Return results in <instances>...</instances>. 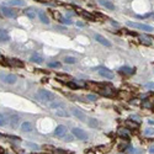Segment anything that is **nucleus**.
<instances>
[{
	"label": "nucleus",
	"instance_id": "bb28decb",
	"mask_svg": "<svg viewBox=\"0 0 154 154\" xmlns=\"http://www.w3.org/2000/svg\"><path fill=\"white\" fill-rule=\"evenodd\" d=\"M59 21H61L62 24H64V25H72L73 24V21L70 19H68V17H62Z\"/></svg>",
	"mask_w": 154,
	"mask_h": 154
},
{
	"label": "nucleus",
	"instance_id": "4468645a",
	"mask_svg": "<svg viewBox=\"0 0 154 154\" xmlns=\"http://www.w3.org/2000/svg\"><path fill=\"white\" fill-rule=\"evenodd\" d=\"M36 10L33 9V7H27L26 10H25V15L29 17V19H31V20H33V19H36Z\"/></svg>",
	"mask_w": 154,
	"mask_h": 154
},
{
	"label": "nucleus",
	"instance_id": "393cba45",
	"mask_svg": "<svg viewBox=\"0 0 154 154\" xmlns=\"http://www.w3.org/2000/svg\"><path fill=\"white\" fill-rule=\"evenodd\" d=\"M64 63H68V64H74L77 63V59L74 57H64Z\"/></svg>",
	"mask_w": 154,
	"mask_h": 154
},
{
	"label": "nucleus",
	"instance_id": "a878e982",
	"mask_svg": "<svg viewBox=\"0 0 154 154\" xmlns=\"http://www.w3.org/2000/svg\"><path fill=\"white\" fill-rule=\"evenodd\" d=\"M124 124L128 126V127H131V128H136V129L139 127V123H134V122H132V121H127Z\"/></svg>",
	"mask_w": 154,
	"mask_h": 154
},
{
	"label": "nucleus",
	"instance_id": "dca6fc26",
	"mask_svg": "<svg viewBox=\"0 0 154 154\" xmlns=\"http://www.w3.org/2000/svg\"><path fill=\"white\" fill-rule=\"evenodd\" d=\"M33 129V126L31 122H22L21 123V131L22 132H31Z\"/></svg>",
	"mask_w": 154,
	"mask_h": 154
},
{
	"label": "nucleus",
	"instance_id": "9d476101",
	"mask_svg": "<svg viewBox=\"0 0 154 154\" xmlns=\"http://www.w3.org/2000/svg\"><path fill=\"white\" fill-rule=\"evenodd\" d=\"M5 5H7V6H25L26 2L24 0H9L5 2Z\"/></svg>",
	"mask_w": 154,
	"mask_h": 154
},
{
	"label": "nucleus",
	"instance_id": "f03ea898",
	"mask_svg": "<svg viewBox=\"0 0 154 154\" xmlns=\"http://www.w3.org/2000/svg\"><path fill=\"white\" fill-rule=\"evenodd\" d=\"M127 26L137 29V30H143L144 32H152L154 31V27L147 24H138V22H133V21H127Z\"/></svg>",
	"mask_w": 154,
	"mask_h": 154
},
{
	"label": "nucleus",
	"instance_id": "cd10ccee",
	"mask_svg": "<svg viewBox=\"0 0 154 154\" xmlns=\"http://www.w3.org/2000/svg\"><path fill=\"white\" fill-rule=\"evenodd\" d=\"M48 67L49 68H61V63L59 62H51V63H48Z\"/></svg>",
	"mask_w": 154,
	"mask_h": 154
},
{
	"label": "nucleus",
	"instance_id": "79ce46f5",
	"mask_svg": "<svg viewBox=\"0 0 154 154\" xmlns=\"http://www.w3.org/2000/svg\"><path fill=\"white\" fill-rule=\"evenodd\" d=\"M148 122L151 123V124H154V121H153V120H149V121H148Z\"/></svg>",
	"mask_w": 154,
	"mask_h": 154
},
{
	"label": "nucleus",
	"instance_id": "c756f323",
	"mask_svg": "<svg viewBox=\"0 0 154 154\" xmlns=\"http://www.w3.org/2000/svg\"><path fill=\"white\" fill-rule=\"evenodd\" d=\"M67 85H68L70 89H75V90H77V89H79L78 84H75V83H73V81H68V83H67Z\"/></svg>",
	"mask_w": 154,
	"mask_h": 154
},
{
	"label": "nucleus",
	"instance_id": "6ab92c4d",
	"mask_svg": "<svg viewBox=\"0 0 154 154\" xmlns=\"http://www.w3.org/2000/svg\"><path fill=\"white\" fill-rule=\"evenodd\" d=\"M10 39V37H9V33L6 32L5 30H2V29H0V42H7Z\"/></svg>",
	"mask_w": 154,
	"mask_h": 154
},
{
	"label": "nucleus",
	"instance_id": "473e14b6",
	"mask_svg": "<svg viewBox=\"0 0 154 154\" xmlns=\"http://www.w3.org/2000/svg\"><path fill=\"white\" fill-rule=\"evenodd\" d=\"M141 39H142L143 42H146V43H148V44H149L152 38H151V37H147V36H141Z\"/></svg>",
	"mask_w": 154,
	"mask_h": 154
},
{
	"label": "nucleus",
	"instance_id": "2f4dec72",
	"mask_svg": "<svg viewBox=\"0 0 154 154\" xmlns=\"http://www.w3.org/2000/svg\"><path fill=\"white\" fill-rule=\"evenodd\" d=\"M144 134L146 136H153L154 134V128H147L144 131Z\"/></svg>",
	"mask_w": 154,
	"mask_h": 154
},
{
	"label": "nucleus",
	"instance_id": "1a4fd4ad",
	"mask_svg": "<svg viewBox=\"0 0 154 154\" xmlns=\"http://www.w3.org/2000/svg\"><path fill=\"white\" fill-rule=\"evenodd\" d=\"M65 133H67V127H65V126H63V124L57 126V127H56V129H54V134H56V136H58V137H63Z\"/></svg>",
	"mask_w": 154,
	"mask_h": 154
},
{
	"label": "nucleus",
	"instance_id": "20e7f679",
	"mask_svg": "<svg viewBox=\"0 0 154 154\" xmlns=\"http://www.w3.org/2000/svg\"><path fill=\"white\" fill-rule=\"evenodd\" d=\"M70 112H72L77 118H79L80 121H83V122L86 121V116H85V114H84L81 110H79L78 107H72V109H70Z\"/></svg>",
	"mask_w": 154,
	"mask_h": 154
},
{
	"label": "nucleus",
	"instance_id": "b1692460",
	"mask_svg": "<svg viewBox=\"0 0 154 154\" xmlns=\"http://www.w3.org/2000/svg\"><path fill=\"white\" fill-rule=\"evenodd\" d=\"M56 78H57L58 80H62V81H67L68 79H70V77H69V75H64V74H57V75H56Z\"/></svg>",
	"mask_w": 154,
	"mask_h": 154
},
{
	"label": "nucleus",
	"instance_id": "7c9ffc66",
	"mask_svg": "<svg viewBox=\"0 0 154 154\" xmlns=\"http://www.w3.org/2000/svg\"><path fill=\"white\" fill-rule=\"evenodd\" d=\"M127 152L129 154H139L141 153V151H139V149H136V148H128Z\"/></svg>",
	"mask_w": 154,
	"mask_h": 154
},
{
	"label": "nucleus",
	"instance_id": "f257e3e1",
	"mask_svg": "<svg viewBox=\"0 0 154 154\" xmlns=\"http://www.w3.org/2000/svg\"><path fill=\"white\" fill-rule=\"evenodd\" d=\"M36 100L39 101V102H42V104L49 105L52 101L56 100V97H54V95L51 91H48L46 89H39L38 91L36 92Z\"/></svg>",
	"mask_w": 154,
	"mask_h": 154
},
{
	"label": "nucleus",
	"instance_id": "9b49d317",
	"mask_svg": "<svg viewBox=\"0 0 154 154\" xmlns=\"http://www.w3.org/2000/svg\"><path fill=\"white\" fill-rule=\"evenodd\" d=\"M16 80H17V77L15 74H7V75L4 77V81L6 84H15Z\"/></svg>",
	"mask_w": 154,
	"mask_h": 154
},
{
	"label": "nucleus",
	"instance_id": "72a5a7b5",
	"mask_svg": "<svg viewBox=\"0 0 154 154\" xmlns=\"http://www.w3.org/2000/svg\"><path fill=\"white\" fill-rule=\"evenodd\" d=\"M62 139H63V141H65V142H70V141H73V137H72L70 134H67V136L64 134Z\"/></svg>",
	"mask_w": 154,
	"mask_h": 154
},
{
	"label": "nucleus",
	"instance_id": "423d86ee",
	"mask_svg": "<svg viewBox=\"0 0 154 154\" xmlns=\"http://www.w3.org/2000/svg\"><path fill=\"white\" fill-rule=\"evenodd\" d=\"M97 73L100 77L105 78V79H112L114 78V73L111 70H109L107 68H99L97 69Z\"/></svg>",
	"mask_w": 154,
	"mask_h": 154
},
{
	"label": "nucleus",
	"instance_id": "e433bc0d",
	"mask_svg": "<svg viewBox=\"0 0 154 154\" xmlns=\"http://www.w3.org/2000/svg\"><path fill=\"white\" fill-rule=\"evenodd\" d=\"M52 15H53V17H56L57 20H61V19H62L61 14H59V12H57V11H52Z\"/></svg>",
	"mask_w": 154,
	"mask_h": 154
},
{
	"label": "nucleus",
	"instance_id": "a19ab883",
	"mask_svg": "<svg viewBox=\"0 0 154 154\" xmlns=\"http://www.w3.org/2000/svg\"><path fill=\"white\" fill-rule=\"evenodd\" d=\"M77 26H79V27H83V26H84V24H83V22H77Z\"/></svg>",
	"mask_w": 154,
	"mask_h": 154
},
{
	"label": "nucleus",
	"instance_id": "f704fd0d",
	"mask_svg": "<svg viewBox=\"0 0 154 154\" xmlns=\"http://www.w3.org/2000/svg\"><path fill=\"white\" fill-rule=\"evenodd\" d=\"M89 124H90L91 127H96V126H97V121H96L95 118H90V120H89Z\"/></svg>",
	"mask_w": 154,
	"mask_h": 154
},
{
	"label": "nucleus",
	"instance_id": "39448f33",
	"mask_svg": "<svg viewBox=\"0 0 154 154\" xmlns=\"http://www.w3.org/2000/svg\"><path fill=\"white\" fill-rule=\"evenodd\" d=\"M1 11H2V14H4L6 17H10V19H14V17L17 16V11H16L15 9H11V7L4 6V7H1Z\"/></svg>",
	"mask_w": 154,
	"mask_h": 154
},
{
	"label": "nucleus",
	"instance_id": "2eb2a0df",
	"mask_svg": "<svg viewBox=\"0 0 154 154\" xmlns=\"http://www.w3.org/2000/svg\"><path fill=\"white\" fill-rule=\"evenodd\" d=\"M99 4L102 5V6H105L109 10H115V5L111 1H109V0H99Z\"/></svg>",
	"mask_w": 154,
	"mask_h": 154
},
{
	"label": "nucleus",
	"instance_id": "a211bd4d",
	"mask_svg": "<svg viewBox=\"0 0 154 154\" xmlns=\"http://www.w3.org/2000/svg\"><path fill=\"white\" fill-rule=\"evenodd\" d=\"M136 70L134 69H132V68H129V67H127V65H124L122 68H120V73L121 74H127V75H131V74H133Z\"/></svg>",
	"mask_w": 154,
	"mask_h": 154
},
{
	"label": "nucleus",
	"instance_id": "6e6552de",
	"mask_svg": "<svg viewBox=\"0 0 154 154\" xmlns=\"http://www.w3.org/2000/svg\"><path fill=\"white\" fill-rule=\"evenodd\" d=\"M97 91L102 96H112L114 95V89L110 86H101L100 89H97Z\"/></svg>",
	"mask_w": 154,
	"mask_h": 154
},
{
	"label": "nucleus",
	"instance_id": "c85d7f7f",
	"mask_svg": "<svg viewBox=\"0 0 154 154\" xmlns=\"http://www.w3.org/2000/svg\"><path fill=\"white\" fill-rule=\"evenodd\" d=\"M6 123H7V118L2 114H0V126H5Z\"/></svg>",
	"mask_w": 154,
	"mask_h": 154
},
{
	"label": "nucleus",
	"instance_id": "0eeeda50",
	"mask_svg": "<svg viewBox=\"0 0 154 154\" xmlns=\"http://www.w3.org/2000/svg\"><path fill=\"white\" fill-rule=\"evenodd\" d=\"M94 38H95V41H97L99 43H101V44L105 46V47H111V46H112L111 42H110L107 38H105L104 36H101V35H99V33H95Z\"/></svg>",
	"mask_w": 154,
	"mask_h": 154
},
{
	"label": "nucleus",
	"instance_id": "f8f14e48",
	"mask_svg": "<svg viewBox=\"0 0 154 154\" xmlns=\"http://www.w3.org/2000/svg\"><path fill=\"white\" fill-rule=\"evenodd\" d=\"M19 121H20V117H19L17 115H12L10 118H7V123H10V126H11L12 128H15V127L17 126Z\"/></svg>",
	"mask_w": 154,
	"mask_h": 154
},
{
	"label": "nucleus",
	"instance_id": "58836bf2",
	"mask_svg": "<svg viewBox=\"0 0 154 154\" xmlns=\"http://www.w3.org/2000/svg\"><path fill=\"white\" fill-rule=\"evenodd\" d=\"M144 86H146V88H151V89H154V83H147Z\"/></svg>",
	"mask_w": 154,
	"mask_h": 154
},
{
	"label": "nucleus",
	"instance_id": "f3484780",
	"mask_svg": "<svg viewBox=\"0 0 154 154\" xmlns=\"http://www.w3.org/2000/svg\"><path fill=\"white\" fill-rule=\"evenodd\" d=\"M38 17H39V20H41V22H42V24H46V25H48V24H49L48 16L46 15V12H44V11H39V12H38Z\"/></svg>",
	"mask_w": 154,
	"mask_h": 154
},
{
	"label": "nucleus",
	"instance_id": "4c0bfd02",
	"mask_svg": "<svg viewBox=\"0 0 154 154\" xmlns=\"http://www.w3.org/2000/svg\"><path fill=\"white\" fill-rule=\"evenodd\" d=\"M25 144H26L27 147H31L32 149H37V148H38V146H37V144H33V143H30V142H26Z\"/></svg>",
	"mask_w": 154,
	"mask_h": 154
},
{
	"label": "nucleus",
	"instance_id": "4be33fe9",
	"mask_svg": "<svg viewBox=\"0 0 154 154\" xmlns=\"http://www.w3.org/2000/svg\"><path fill=\"white\" fill-rule=\"evenodd\" d=\"M118 136L122 137V138H126V139L129 138V133H128V131L126 128H120L118 129Z\"/></svg>",
	"mask_w": 154,
	"mask_h": 154
},
{
	"label": "nucleus",
	"instance_id": "5701e85b",
	"mask_svg": "<svg viewBox=\"0 0 154 154\" xmlns=\"http://www.w3.org/2000/svg\"><path fill=\"white\" fill-rule=\"evenodd\" d=\"M81 15H83V17L88 19L89 21H95V16L91 15V14H89V12H86V11H83V12H81Z\"/></svg>",
	"mask_w": 154,
	"mask_h": 154
},
{
	"label": "nucleus",
	"instance_id": "ddd939ff",
	"mask_svg": "<svg viewBox=\"0 0 154 154\" xmlns=\"http://www.w3.org/2000/svg\"><path fill=\"white\" fill-rule=\"evenodd\" d=\"M7 63H9L11 67H17V68H22V67H24V63L20 61V59H14V58H10V59H7Z\"/></svg>",
	"mask_w": 154,
	"mask_h": 154
},
{
	"label": "nucleus",
	"instance_id": "7ed1b4c3",
	"mask_svg": "<svg viewBox=\"0 0 154 154\" xmlns=\"http://www.w3.org/2000/svg\"><path fill=\"white\" fill-rule=\"evenodd\" d=\"M72 133H73V136H75V138H78L80 141H86L88 139V134L81 128H73L72 129Z\"/></svg>",
	"mask_w": 154,
	"mask_h": 154
},
{
	"label": "nucleus",
	"instance_id": "ea45409f",
	"mask_svg": "<svg viewBox=\"0 0 154 154\" xmlns=\"http://www.w3.org/2000/svg\"><path fill=\"white\" fill-rule=\"evenodd\" d=\"M149 153L154 154V146H152V147H151V148H149Z\"/></svg>",
	"mask_w": 154,
	"mask_h": 154
},
{
	"label": "nucleus",
	"instance_id": "412c9836",
	"mask_svg": "<svg viewBox=\"0 0 154 154\" xmlns=\"http://www.w3.org/2000/svg\"><path fill=\"white\" fill-rule=\"evenodd\" d=\"M31 61L33 62V63L42 64V63H43V58H42L39 54H32V56H31Z\"/></svg>",
	"mask_w": 154,
	"mask_h": 154
},
{
	"label": "nucleus",
	"instance_id": "c9c22d12",
	"mask_svg": "<svg viewBox=\"0 0 154 154\" xmlns=\"http://www.w3.org/2000/svg\"><path fill=\"white\" fill-rule=\"evenodd\" d=\"M86 99H89L90 101H96V95H92V94H89V95H86Z\"/></svg>",
	"mask_w": 154,
	"mask_h": 154
},
{
	"label": "nucleus",
	"instance_id": "aec40b11",
	"mask_svg": "<svg viewBox=\"0 0 154 154\" xmlns=\"http://www.w3.org/2000/svg\"><path fill=\"white\" fill-rule=\"evenodd\" d=\"M56 115H58V116H62V117H69V112H67L64 107H59V109H56Z\"/></svg>",
	"mask_w": 154,
	"mask_h": 154
}]
</instances>
